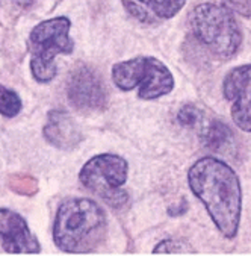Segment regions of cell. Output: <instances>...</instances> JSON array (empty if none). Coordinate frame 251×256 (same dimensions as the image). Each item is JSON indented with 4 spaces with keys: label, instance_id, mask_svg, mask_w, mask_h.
I'll use <instances>...</instances> for the list:
<instances>
[{
    "label": "cell",
    "instance_id": "1",
    "mask_svg": "<svg viewBox=\"0 0 251 256\" xmlns=\"http://www.w3.org/2000/svg\"><path fill=\"white\" fill-rule=\"evenodd\" d=\"M188 184L195 197L203 202L217 229L233 240L242 212V190L235 170L218 158L205 156L189 168Z\"/></svg>",
    "mask_w": 251,
    "mask_h": 256
},
{
    "label": "cell",
    "instance_id": "2",
    "mask_svg": "<svg viewBox=\"0 0 251 256\" xmlns=\"http://www.w3.org/2000/svg\"><path fill=\"white\" fill-rule=\"evenodd\" d=\"M108 217L100 204L86 197H71L61 203L53 223V241L65 253H89L103 244Z\"/></svg>",
    "mask_w": 251,
    "mask_h": 256
},
{
    "label": "cell",
    "instance_id": "3",
    "mask_svg": "<svg viewBox=\"0 0 251 256\" xmlns=\"http://www.w3.org/2000/svg\"><path fill=\"white\" fill-rule=\"evenodd\" d=\"M195 40L218 60H230L242 44V30L227 6L218 4L197 5L189 16Z\"/></svg>",
    "mask_w": 251,
    "mask_h": 256
},
{
    "label": "cell",
    "instance_id": "4",
    "mask_svg": "<svg viewBox=\"0 0 251 256\" xmlns=\"http://www.w3.org/2000/svg\"><path fill=\"white\" fill-rule=\"evenodd\" d=\"M70 29V18L55 17L38 23L30 30L27 48L30 54V73L36 82H52L58 73L55 58L58 55H70L74 50Z\"/></svg>",
    "mask_w": 251,
    "mask_h": 256
},
{
    "label": "cell",
    "instance_id": "5",
    "mask_svg": "<svg viewBox=\"0 0 251 256\" xmlns=\"http://www.w3.org/2000/svg\"><path fill=\"white\" fill-rule=\"evenodd\" d=\"M112 80L121 91L138 88V97L142 100H155L174 90L173 73L153 56H138L114 64Z\"/></svg>",
    "mask_w": 251,
    "mask_h": 256
},
{
    "label": "cell",
    "instance_id": "6",
    "mask_svg": "<svg viewBox=\"0 0 251 256\" xmlns=\"http://www.w3.org/2000/svg\"><path fill=\"white\" fill-rule=\"evenodd\" d=\"M129 166L124 158L114 153L92 156L79 173V180L92 194L103 198L112 208H123L127 203V192L123 185L127 180Z\"/></svg>",
    "mask_w": 251,
    "mask_h": 256
},
{
    "label": "cell",
    "instance_id": "7",
    "mask_svg": "<svg viewBox=\"0 0 251 256\" xmlns=\"http://www.w3.org/2000/svg\"><path fill=\"white\" fill-rule=\"evenodd\" d=\"M70 104L79 111H100L108 104V92L100 76L86 66L76 67L67 82Z\"/></svg>",
    "mask_w": 251,
    "mask_h": 256
},
{
    "label": "cell",
    "instance_id": "8",
    "mask_svg": "<svg viewBox=\"0 0 251 256\" xmlns=\"http://www.w3.org/2000/svg\"><path fill=\"white\" fill-rule=\"evenodd\" d=\"M223 92L232 105L235 124L244 132H251V64L230 70L223 80Z\"/></svg>",
    "mask_w": 251,
    "mask_h": 256
},
{
    "label": "cell",
    "instance_id": "9",
    "mask_svg": "<svg viewBox=\"0 0 251 256\" xmlns=\"http://www.w3.org/2000/svg\"><path fill=\"white\" fill-rule=\"evenodd\" d=\"M0 244L8 253H39L41 244L27 222L15 211L0 208Z\"/></svg>",
    "mask_w": 251,
    "mask_h": 256
},
{
    "label": "cell",
    "instance_id": "10",
    "mask_svg": "<svg viewBox=\"0 0 251 256\" xmlns=\"http://www.w3.org/2000/svg\"><path fill=\"white\" fill-rule=\"evenodd\" d=\"M42 134L50 144L61 150H73L79 147L83 140L80 128L65 110H53L48 112Z\"/></svg>",
    "mask_w": 251,
    "mask_h": 256
},
{
    "label": "cell",
    "instance_id": "11",
    "mask_svg": "<svg viewBox=\"0 0 251 256\" xmlns=\"http://www.w3.org/2000/svg\"><path fill=\"white\" fill-rule=\"evenodd\" d=\"M123 5L139 22L153 24L177 16L186 0H123Z\"/></svg>",
    "mask_w": 251,
    "mask_h": 256
},
{
    "label": "cell",
    "instance_id": "12",
    "mask_svg": "<svg viewBox=\"0 0 251 256\" xmlns=\"http://www.w3.org/2000/svg\"><path fill=\"white\" fill-rule=\"evenodd\" d=\"M233 140L235 138L232 129L220 120L209 122L202 132V141L205 147L214 152H223L229 148L233 144Z\"/></svg>",
    "mask_w": 251,
    "mask_h": 256
},
{
    "label": "cell",
    "instance_id": "13",
    "mask_svg": "<svg viewBox=\"0 0 251 256\" xmlns=\"http://www.w3.org/2000/svg\"><path fill=\"white\" fill-rule=\"evenodd\" d=\"M23 108V102L20 96L3 85H0V114L6 118H12L20 114Z\"/></svg>",
    "mask_w": 251,
    "mask_h": 256
},
{
    "label": "cell",
    "instance_id": "14",
    "mask_svg": "<svg viewBox=\"0 0 251 256\" xmlns=\"http://www.w3.org/2000/svg\"><path fill=\"white\" fill-rule=\"evenodd\" d=\"M200 118H202V112L200 110L194 105H185L180 108L179 114H177V122L185 126V128H194L200 123Z\"/></svg>",
    "mask_w": 251,
    "mask_h": 256
},
{
    "label": "cell",
    "instance_id": "15",
    "mask_svg": "<svg viewBox=\"0 0 251 256\" xmlns=\"http://www.w3.org/2000/svg\"><path fill=\"white\" fill-rule=\"evenodd\" d=\"M186 252H194V248L189 247L186 242L177 240H164L153 248V253H186Z\"/></svg>",
    "mask_w": 251,
    "mask_h": 256
},
{
    "label": "cell",
    "instance_id": "16",
    "mask_svg": "<svg viewBox=\"0 0 251 256\" xmlns=\"http://www.w3.org/2000/svg\"><path fill=\"white\" fill-rule=\"evenodd\" d=\"M230 11L238 12L242 17H251V0H226Z\"/></svg>",
    "mask_w": 251,
    "mask_h": 256
},
{
    "label": "cell",
    "instance_id": "17",
    "mask_svg": "<svg viewBox=\"0 0 251 256\" xmlns=\"http://www.w3.org/2000/svg\"><path fill=\"white\" fill-rule=\"evenodd\" d=\"M188 211V202L186 200H182L180 202V204H176L174 208H170V216H174V217H177V216H182V214H185Z\"/></svg>",
    "mask_w": 251,
    "mask_h": 256
},
{
    "label": "cell",
    "instance_id": "18",
    "mask_svg": "<svg viewBox=\"0 0 251 256\" xmlns=\"http://www.w3.org/2000/svg\"><path fill=\"white\" fill-rule=\"evenodd\" d=\"M15 2H23V4H30V0H15Z\"/></svg>",
    "mask_w": 251,
    "mask_h": 256
}]
</instances>
